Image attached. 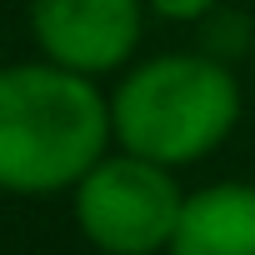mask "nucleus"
I'll use <instances>...</instances> for the list:
<instances>
[{
    "label": "nucleus",
    "instance_id": "obj_2",
    "mask_svg": "<svg viewBox=\"0 0 255 255\" xmlns=\"http://www.w3.org/2000/svg\"><path fill=\"white\" fill-rule=\"evenodd\" d=\"M240 110V80L225 60L165 50L130 65L110 90V135L130 155L185 170L235 135Z\"/></svg>",
    "mask_w": 255,
    "mask_h": 255
},
{
    "label": "nucleus",
    "instance_id": "obj_4",
    "mask_svg": "<svg viewBox=\"0 0 255 255\" xmlns=\"http://www.w3.org/2000/svg\"><path fill=\"white\" fill-rule=\"evenodd\" d=\"M145 10V0H30V35L40 60L100 80L135 60Z\"/></svg>",
    "mask_w": 255,
    "mask_h": 255
},
{
    "label": "nucleus",
    "instance_id": "obj_6",
    "mask_svg": "<svg viewBox=\"0 0 255 255\" xmlns=\"http://www.w3.org/2000/svg\"><path fill=\"white\" fill-rule=\"evenodd\" d=\"M145 5L160 15V20H175V25H195L205 15H215L220 0H145Z\"/></svg>",
    "mask_w": 255,
    "mask_h": 255
},
{
    "label": "nucleus",
    "instance_id": "obj_5",
    "mask_svg": "<svg viewBox=\"0 0 255 255\" xmlns=\"http://www.w3.org/2000/svg\"><path fill=\"white\" fill-rule=\"evenodd\" d=\"M165 255H255V185L215 180L190 190Z\"/></svg>",
    "mask_w": 255,
    "mask_h": 255
},
{
    "label": "nucleus",
    "instance_id": "obj_7",
    "mask_svg": "<svg viewBox=\"0 0 255 255\" xmlns=\"http://www.w3.org/2000/svg\"><path fill=\"white\" fill-rule=\"evenodd\" d=\"M250 60H255V50H250Z\"/></svg>",
    "mask_w": 255,
    "mask_h": 255
},
{
    "label": "nucleus",
    "instance_id": "obj_1",
    "mask_svg": "<svg viewBox=\"0 0 255 255\" xmlns=\"http://www.w3.org/2000/svg\"><path fill=\"white\" fill-rule=\"evenodd\" d=\"M115 145L110 95L50 60L0 65V190L40 200L70 195Z\"/></svg>",
    "mask_w": 255,
    "mask_h": 255
},
{
    "label": "nucleus",
    "instance_id": "obj_3",
    "mask_svg": "<svg viewBox=\"0 0 255 255\" xmlns=\"http://www.w3.org/2000/svg\"><path fill=\"white\" fill-rule=\"evenodd\" d=\"M70 210L100 255H165L185 215V190L170 165L110 150L70 190Z\"/></svg>",
    "mask_w": 255,
    "mask_h": 255
}]
</instances>
